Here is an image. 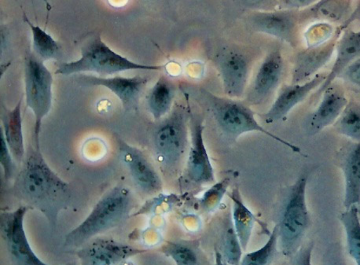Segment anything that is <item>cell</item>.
Returning a JSON list of instances; mask_svg holds the SVG:
<instances>
[{
  "label": "cell",
  "instance_id": "7c38bea8",
  "mask_svg": "<svg viewBox=\"0 0 360 265\" xmlns=\"http://www.w3.org/2000/svg\"><path fill=\"white\" fill-rule=\"evenodd\" d=\"M245 22L251 30L275 37L292 49L299 44V11L277 9L252 11Z\"/></svg>",
  "mask_w": 360,
  "mask_h": 265
},
{
  "label": "cell",
  "instance_id": "30bf717a",
  "mask_svg": "<svg viewBox=\"0 0 360 265\" xmlns=\"http://www.w3.org/2000/svg\"><path fill=\"white\" fill-rule=\"evenodd\" d=\"M30 209L25 205L0 214V234L13 264L17 265H46L32 250L24 228L26 213Z\"/></svg>",
  "mask_w": 360,
  "mask_h": 265
},
{
  "label": "cell",
  "instance_id": "ffe728a7",
  "mask_svg": "<svg viewBox=\"0 0 360 265\" xmlns=\"http://www.w3.org/2000/svg\"><path fill=\"white\" fill-rule=\"evenodd\" d=\"M335 52V61L324 82L317 89L315 98L321 97L325 90L342 75L347 66L360 58V29H345L338 39Z\"/></svg>",
  "mask_w": 360,
  "mask_h": 265
},
{
  "label": "cell",
  "instance_id": "ac0fdd59",
  "mask_svg": "<svg viewBox=\"0 0 360 265\" xmlns=\"http://www.w3.org/2000/svg\"><path fill=\"white\" fill-rule=\"evenodd\" d=\"M321 97L316 110L307 119L306 130L310 136H315L335 124L349 103L344 91L332 85L325 90Z\"/></svg>",
  "mask_w": 360,
  "mask_h": 265
},
{
  "label": "cell",
  "instance_id": "e0dca14e",
  "mask_svg": "<svg viewBox=\"0 0 360 265\" xmlns=\"http://www.w3.org/2000/svg\"><path fill=\"white\" fill-rule=\"evenodd\" d=\"M150 81L149 77L136 76L133 77H103L93 75H79L78 82L84 86H101L112 92L121 101L126 111L135 110L138 107L140 97Z\"/></svg>",
  "mask_w": 360,
  "mask_h": 265
},
{
  "label": "cell",
  "instance_id": "cb8c5ba5",
  "mask_svg": "<svg viewBox=\"0 0 360 265\" xmlns=\"http://www.w3.org/2000/svg\"><path fill=\"white\" fill-rule=\"evenodd\" d=\"M229 196L232 202L231 218L233 224L241 243L243 251L248 250L249 243L255 228L257 217L245 205L238 188L233 189Z\"/></svg>",
  "mask_w": 360,
  "mask_h": 265
},
{
  "label": "cell",
  "instance_id": "8d00e7d4",
  "mask_svg": "<svg viewBox=\"0 0 360 265\" xmlns=\"http://www.w3.org/2000/svg\"><path fill=\"white\" fill-rule=\"evenodd\" d=\"M313 249V244H309L308 247L300 248L297 253L292 258L293 264H310L311 255Z\"/></svg>",
  "mask_w": 360,
  "mask_h": 265
},
{
  "label": "cell",
  "instance_id": "ba28073f",
  "mask_svg": "<svg viewBox=\"0 0 360 265\" xmlns=\"http://www.w3.org/2000/svg\"><path fill=\"white\" fill-rule=\"evenodd\" d=\"M211 60L221 79L224 94L236 99L244 97L253 63L250 52L238 46L226 45L217 49Z\"/></svg>",
  "mask_w": 360,
  "mask_h": 265
},
{
  "label": "cell",
  "instance_id": "e575fe53",
  "mask_svg": "<svg viewBox=\"0 0 360 265\" xmlns=\"http://www.w3.org/2000/svg\"><path fill=\"white\" fill-rule=\"evenodd\" d=\"M339 77L352 85L360 87V58L347 66Z\"/></svg>",
  "mask_w": 360,
  "mask_h": 265
},
{
  "label": "cell",
  "instance_id": "3957f363",
  "mask_svg": "<svg viewBox=\"0 0 360 265\" xmlns=\"http://www.w3.org/2000/svg\"><path fill=\"white\" fill-rule=\"evenodd\" d=\"M193 96L210 112L219 131L228 140L236 141L248 132L257 131L285 145L296 153H301V149L295 145L272 134L259 124L255 118V112L248 103L236 98L217 96L204 88H195L193 91Z\"/></svg>",
  "mask_w": 360,
  "mask_h": 265
},
{
  "label": "cell",
  "instance_id": "f1b7e54d",
  "mask_svg": "<svg viewBox=\"0 0 360 265\" xmlns=\"http://www.w3.org/2000/svg\"><path fill=\"white\" fill-rule=\"evenodd\" d=\"M221 250L226 264L234 265L241 264L244 251L231 216L226 218L223 224Z\"/></svg>",
  "mask_w": 360,
  "mask_h": 265
},
{
  "label": "cell",
  "instance_id": "5b68a950",
  "mask_svg": "<svg viewBox=\"0 0 360 265\" xmlns=\"http://www.w3.org/2000/svg\"><path fill=\"white\" fill-rule=\"evenodd\" d=\"M309 174L300 176L285 191L276 224L278 247L285 257L292 258L302 247L311 226V216L307 205L306 188Z\"/></svg>",
  "mask_w": 360,
  "mask_h": 265
},
{
  "label": "cell",
  "instance_id": "2e32d148",
  "mask_svg": "<svg viewBox=\"0 0 360 265\" xmlns=\"http://www.w3.org/2000/svg\"><path fill=\"white\" fill-rule=\"evenodd\" d=\"M328 74L319 72L309 81L302 84H284L279 89L278 96L270 109L263 115L266 124H274L283 120L290 111L305 101L313 91L324 82Z\"/></svg>",
  "mask_w": 360,
  "mask_h": 265
},
{
  "label": "cell",
  "instance_id": "7a4b0ae2",
  "mask_svg": "<svg viewBox=\"0 0 360 265\" xmlns=\"http://www.w3.org/2000/svg\"><path fill=\"white\" fill-rule=\"evenodd\" d=\"M136 200L131 190L119 184L97 202L91 213L65 237V247H82L99 235L121 226L131 216Z\"/></svg>",
  "mask_w": 360,
  "mask_h": 265
},
{
  "label": "cell",
  "instance_id": "d590c367",
  "mask_svg": "<svg viewBox=\"0 0 360 265\" xmlns=\"http://www.w3.org/2000/svg\"><path fill=\"white\" fill-rule=\"evenodd\" d=\"M278 9L302 11L309 8L319 0H278Z\"/></svg>",
  "mask_w": 360,
  "mask_h": 265
},
{
  "label": "cell",
  "instance_id": "8992f818",
  "mask_svg": "<svg viewBox=\"0 0 360 265\" xmlns=\"http://www.w3.org/2000/svg\"><path fill=\"white\" fill-rule=\"evenodd\" d=\"M163 68V65L131 62L112 51L101 37L97 36L83 46L81 58L75 62L60 64L56 75L69 76L91 72L103 77L129 70L160 71Z\"/></svg>",
  "mask_w": 360,
  "mask_h": 265
},
{
  "label": "cell",
  "instance_id": "83f0119b",
  "mask_svg": "<svg viewBox=\"0 0 360 265\" xmlns=\"http://www.w3.org/2000/svg\"><path fill=\"white\" fill-rule=\"evenodd\" d=\"M339 134L360 143V103L349 101L338 120L333 124Z\"/></svg>",
  "mask_w": 360,
  "mask_h": 265
},
{
  "label": "cell",
  "instance_id": "d6a6232c",
  "mask_svg": "<svg viewBox=\"0 0 360 265\" xmlns=\"http://www.w3.org/2000/svg\"><path fill=\"white\" fill-rule=\"evenodd\" d=\"M15 160L6 143L3 130L0 128V164L4 170L6 181H10L15 175Z\"/></svg>",
  "mask_w": 360,
  "mask_h": 265
},
{
  "label": "cell",
  "instance_id": "1f68e13d",
  "mask_svg": "<svg viewBox=\"0 0 360 265\" xmlns=\"http://www.w3.org/2000/svg\"><path fill=\"white\" fill-rule=\"evenodd\" d=\"M333 26L331 24L326 22L314 23L310 26V28L305 32V38L308 47H313L329 41L335 34Z\"/></svg>",
  "mask_w": 360,
  "mask_h": 265
},
{
  "label": "cell",
  "instance_id": "74e56055",
  "mask_svg": "<svg viewBox=\"0 0 360 265\" xmlns=\"http://www.w3.org/2000/svg\"><path fill=\"white\" fill-rule=\"evenodd\" d=\"M358 211H359V217H360V204L358 205Z\"/></svg>",
  "mask_w": 360,
  "mask_h": 265
},
{
  "label": "cell",
  "instance_id": "484cf974",
  "mask_svg": "<svg viewBox=\"0 0 360 265\" xmlns=\"http://www.w3.org/2000/svg\"><path fill=\"white\" fill-rule=\"evenodd\" d=\"M339 220L345 230L348 253L360 265V217L358 205L345 209L340 214Z\"/></svg>",
  "mask_w": 360,
  "mask_h": 265
},
{
  "label": "cell",
  "instance_id": "7402d4cb",
  "mask_svg": "<svg viewBox=\"0 0 360 265\" xmlns=\"http://www.w3.org/2000/svg\"><path fill=\"white\" fill-rule=\"evenodd\" d=\"M1 122L4 135L13 157L18 164H22L26 156L22 128V99L15 108L8 110L2 108Z\"/></svg>",
  "mask_w": 360,
  "mask_h": 265
},
{
  "label": "cell",
  "instance_id": "44dd1931",
  "mask_svg": "<svg viewBox=\"0 0 360 265\" xmlns=\"http://www.w3.org/2000/svg\"><path fill=\"white\" fill-rule=\"evenodd\" d=\"M339 164L345 178L344 207L360 204V143L354 142L342 150Z\"/></svg>",
  "mask_w": 360,
  "mask_h": 265
},
{
  "label": "cell",
  "instance_id": "6da1fadb",
  "mask_svg": "<svg viewBox=\"0 0 360 265\" xmlns=\"http://www.w3.org/2000/svg\"><path fill=\"white\" fill-rule=\"evenodd\" d=\"M13 190L22 205L41 212L52 229L57 227L59 214L72 200L70 184L49 167L41 148L34 146H30L26 154Z\"/></svg>",
  "mask_w": 360,
  "mask_h": 265
},
{
  "label": "cell",
  "instance_id": "4fadbf2b",
  "mask_svg": "<svg viewBox=\"0 0 360 265\" xmlns=\"http://www.w3.org/2000/svg\"><path fill=\"white\" fill-rule=\"evenodd\" d=\"M118 154L136 188L146 195H156L162 190L161 176L141 150L122 138L117 140Z\"/></svg>",
  "mask_w": 360,
  "mask_h": 265
},
{
  "label": "cell",
  "instance_id": "f546056e",
  "mask_svg": "<svg viewBox=\"0 0 360 265\" xmlns=\"http://www.w3.org/2000/svg\"><path fill=\"white\" fill-rule=\"evenodd\" d=\"M278 247V231L277 225L273 228L269 240L264 246L243 257L242 265H266L274 261Z\"/></svg>",
  "mask_w": 360,
  "mask_h": 265
},
{
  "label": "cell",
  "instance_id": "8fae6325",
  "mask_svg": "<svg viewBox=\"0 0 360 265\" xmlns=\"http://www.w3.org/2000/svg\"><path fill=\"white\" fill-rule=\"evenodd\" d=\"M285 61L281 48L271 49L264 58L245 92V103L252 107L269 102L281 84Z\"/></svg>",
  "mask_w": 360,
  "mask_h": 265
},
{
  "label": "cell",
  "instance_id": "603a6c76",
  "mask_svg": "<svg viewBox=\"0 0 360 265\" xmlns=\"http://www.w3.org/2000/svg\"><path fill=\"white\" fill-rule=\"evenodd\" d=\"M176 96L175 83L169 77H160L146 97V108L155 121H160L169 114Z\"/></svg>",
  "mask_w": 360,
  "mask_h": 265
},
{
  "label": "cell",
  "instance_id": "277c9868",
  "mask_svg": "<svg viewBox=\"0 0 360 265\" xmlns=\"http://www.w3.org/2000/svg\"><path fill=\"white\" fill-rule=\"evenodd\" d=\"M190 107L176 104L158 121L150 134L153 154L165 176H175L190 147Z\"/></svg>",
  "mask_w": 360,
  "mask_h": 265
},
{
  "label": "cell",
  "instance_id": "4316f807",
  "mask_svg": "<svg viewBox=\"0 0 360 265\" xmlns=\"http://www.w3.org/2000/svg\"><path fill=\"white\" fill-rule=\"evenodd\" d=\"M24 20L30 26L32 32L33 51L35 54L44 62L57 59L61 51L58 42L39 26L32 24L25 15Z\"/></svg>",
  "mask_w": 360,
  "mask_h": 265
},
{
  "label": "cell",
  "instance_id": "d6986e66",
  "mask_svg": "<svg viewBox=\"0 0 360 265\" xmlns=\"http://www.w3.org/2000/svg\"><path fill=\"white\" fill-rule=\"evenodd\" d=\"M352 15V0H319L302 11H299L300 25L326 22L343 28Z\"/></svg>",
  "mask_w": 360,
  "mask_h": 265
},
{
  "label": "cell",
  "instance_id": "9c48e42d",
  "mask_svg": "<svg viewBox=\"0 0 360 265\" xmlns=\"http://www.w3.org/2000/svg\"><path fill=\"white\" fill-rule=\"evenodd\" d=\"M204 119L190 108L191 141L182 176L186 186L202 187L215 183L214 169L204 142Z\"/></svg>",
  "mask_w": 360,
  "mask_h": 265
},
{
  "label": "cell",
  "instance_id": "4dcf8cb0",
  "mask_svg": "<svg viewBox=\"0 0 360 265\" xmlns=\"http://www.w3.org/2000/svg\"><path fill=\"white\" fill-rule=\"evenodd\" d=\"M229 183L230 181L228 178L224 179L221 182L213 183L199 200V207L207 213L216 210L226 193Z\"/></svg>",
  "mask_w": 360,
  "mask_h": 265
},
{
  "label": "cell",
  "instance_id": "52a82bcc",
  "mask_svg": "<svg viewBox=\"0 0 360 265\" xmlns=\"http://www.w3.org/2000/svg\"><path fill=\"white\" fill-rule=\"evenodd\" d=\"M25 102L35 117L33 146L39 148L42 122L49 115L53 103V79L44 62L35 53L25 52L24 63Z\"/></svg>",
  "mask_w": 360,
  "mask_h": 265
},
{
  "label": "cell",
  "instance_id": "9a60e30c",
  "mask_svg": "<svg viewBox=\"0 0 360 265\" xmlns=\"http://www.w3.org/2000/svg\"><path fill=\"white\" fill-rule=\"evenodd\" d=\"M146 250L117 242L111 238H95L75 254L82 264L112 265L124 263L131 257L146 253Z\"/></svg>",
  "mask_w": 360,
  "mask_h": 265
},
{
  "label": "cell",
  "instance_id": "836d02e7",
  "mask_svg": "<svg viewBox=\"0 0 360 265\" xmlns=\"http://www.w3.org/2000/svg\"><path fill=\"white\" fill-rule=\"evenodd\" d=\"M245 11H268L278 9V0H232Z\"/></svg>",
  "mask_w": 360,
  "mask_h": 265
},
{
  "label": "cell",
  "instance_id": "d4e9b609",
  "mask_svg": "<svg viewBox=\"0 0 360 265\" xmlns=\"http://www.w3.org/2000/svg\"><path fill=\"white\" fill-rule=\"evenodd\" d=\"M161 252L178 265H197L206 263L198 241H167L162 247Z\"/></svg>",
  "mask_w": 360,
  "mask_h": 265
},
{
  "label": "cell",
  "instance_id": "5bb4252c",
  "mask_svg": "<svg viewBox=\"0 0 360 265\" xmlns=\"http://www.w3.org/2000/svg\"><path fill=\"white\" fill-rule=\"evenodd\" d=\"M342 32L337 27L335 34L329 41L313 47H307L296 53L291 70L292 84L309 81L328 64L336 51L338 41Z\"/></svg>",
  "mask_w": 360,
  "mask_h": 265
}]
</instances>
